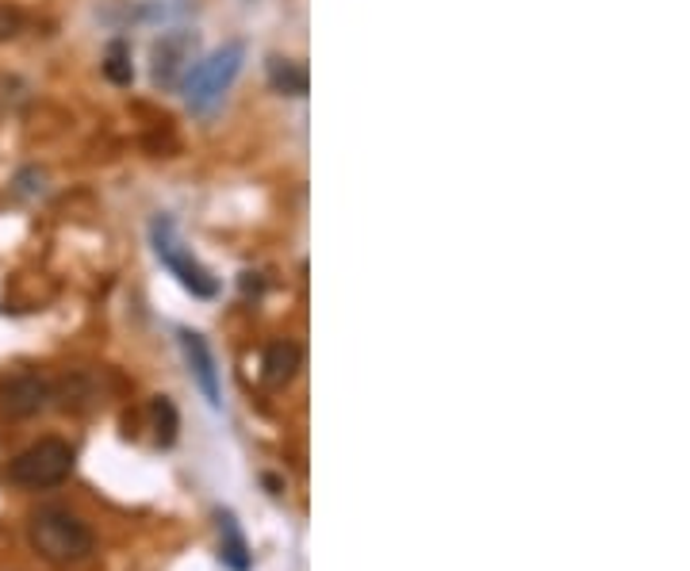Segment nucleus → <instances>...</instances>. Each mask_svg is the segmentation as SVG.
<instances>
[{"mask_svg": "<svg viewBox=\"0 0 690 571\" xmlns=\"http://www.w3.org/2000/svg\"><path fill=\"white\" fill-rule=\"evenodd\" d=\"M28 541L47 564H77L92 552V530L62 506H42L28 522Z\"/></svg>", "mask_w": 690, "mask_h": 571, "instance_id": "obj_1", "label": "nucleus"}, {"mask_svg": "<svg viewBox=\"0 0 690 571\" xmlns=\"http://www.w3.org/2000/svg\"><path fill=\"white\" fill-rule=\"evenodd\" d=\"M150 419H154V437H158V445L169 449L180 430V414H177V406H172V400L158 395V400L150 403Z\"/></svg>", "mask_w": 690, "mask_h": 571, "instance_id": "obj_11", "label": "nucleus"}, {"mask_svg": "<svg viewBox=\"0 0 690 571\" xmlns=\"http://www.w3.org/2000/svg\"><path fill=\"white\" fill-rule=\"evenodd\" d=\"M20 31H23V12L12 4H0V42L16 39Z\"/></svg>", "mask_w": 690, "mask_h": 571, "instance_id": "obj_13", "label": "nucleus"}, {"mask_svg": "<svg viewBox=\"0 0 690 571\" xmlns=\"http://www.w3.org/2000/svg\"><path fill=\"white\" fill-rule=\"evenodd\" d=\"M73 472V449L58 437H42L8 464V480L20 488H55Z\"/></svg>", "mask_w": 690, "mask_h": 571, "instance_id": "obj_4", "label": "nucleus"}, {"mask_svg": "<svg viewBox=\"0 0 690 571\" xmlns=\"http://www.w3.org/2000/svg\"><path fill=\"white\" fill-rule=\"evenodd\" d=\"M269 81L276 92H288V97H307V69L292 58H269Z\"/></svg>", "mask_w": 690, "mask_h": 571, "instance_id": "obj_10", "label": "nucleus"}, {"mask_svg": "<svg viewBox=\"0 0 690 571\" xmlns=\"http://www.w3.org/2000/svg\"><path fill=\"white\" fill-rule=\"evenodd\" d=\"M50 384L42 376H34V372H20V376H12L4 387H0V411L8 414V419H31V414H39L42 406L50 400Z\"/></svg>", "mask_w": 690, "mask_h": 571, "instance_id": "obj_6", "label": "nucleus"}, {"mask_svg": "<svg viewBox=\"0 0 690 571\" xmlns=\"http://www.w3.org/2000/svg\"><path fill=\"white\" fill-rule=\"evenodd\" d=\"M196 62V35L193 31H169L154 42V85L158 89H180L193 73Z\"/></svg>", "mask_w": 690, "mask_h": 571, "instance_id": "obj_5", "label": "nucleus"}, {"mask_svg": "<svg viewBox=\"0 0 690 571\" xmlns=\"http://www.w3.org/2000/svg\"><path fill=\"white\" fill-rule=\"evenodd\" d=\"M103 77L116 85H131L135 69H131V50H127V42H108V50H103Z\"/></svg>", "mask_w": 690, "mask_h": 571, "instance_id": "obj_12", "label": "nucleus"}, {"mask_svg": "<svg viewBox=\"0 0 690 571\" xmlns=\"http://www.w3.org/2000/svg\"><path fill=\"white\" fill-rule=\"evenodd\" d=\"M299 365H304V353H299L296 342H273L269 350H265L262 376L269 387H284L299 372Z\"/></svg>", "mask_w": 690, "mask_h": 571, "instance_id": "obj_8", "label": "nucleus"}, {"mask_svg": "<svg viewBox=\"0 0 690 571\" xmlns=\"http://www.w3.org/2000/svg\"><path fill=\"white\" fill-rule=\"evenodd\" d=\"M241 58H246V47H241V42H227V47H219L211 58H204L185 81L188 108L193 111L215 108V104L223 100V92H227L230 85H235V77L241 73Z\"/></svg>", "mask_w": 690, "mask_h": 571, "instance_id": "obj_2", "label": "nucleus"}, {"mask_svg": "<svg viewBox=\"0 0 690 571\" xmlns=\"http://www.w3.org/2000/svg\"><path fill=\"white\" fill-rule=\"evenodd\" d=\"M150 242H154L158 262L166 265V269L177 276L193 296H200V299L215 296V276L185 249V242H180V235H177V223H172L169 215H158V219L150 223Z\"/></svg>", "mask_w": 690, "mask_h": 571, "instance_id": "obj_3", "label": "nucleus"}, {"mask_svg": "<svg viewBox=\"0 0 690 571\" xmlns=\"http://www.w3.org/2000/svg\"><path fill=\"white\" fill-rule=\"evenodd\" d=\"M180 350H185V361H188V368H193L196 384H200L204 400L211 406H219L223 403L219 372H215V357H211V350H207V342L196 331H180Z\"/></svg>", "mask_w": 690, "mask_h": 571, "instance_id": "obj_7", "label": "nucleus"}, {"mask_svg": "<svg viewBox=\"0 0 690 571\" xmlns=\"http://www.w3.org/2000/svg\"><path fill=\"white\" fill-rule=\"evenodd\" d=\"M219 538H223V564H227L230 571H249V544L246 538H241L238 522L230 510H219Z\"/></svg>", "mask_w": 690, "mask_h": 571, "instance_id": "obj_9", "label": "nucleus"}]
</instances>
